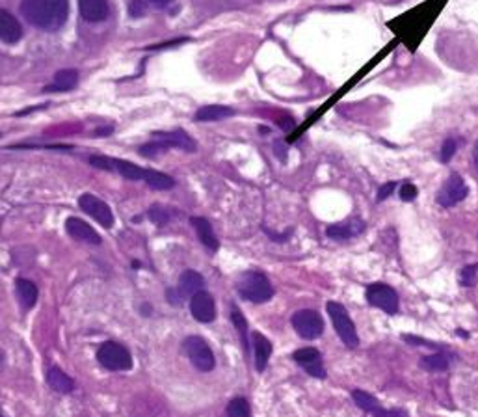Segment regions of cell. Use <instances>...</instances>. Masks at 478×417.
<instances>
[{
  "instance_id": "cell-1",
  "label": "cell",
  "mask_w": 478,
  "mask_h": 417,
  "mask_svg": "<svg viewBox=\"0 0 478 417\" xmlns=\"http://www.w3.org/2000/svg\"><path fill=\"white\" fill-rule=\"evenodd\" d=\"M20 13L40 30L56 32L66 25L69 0H23Z\"/></svg>"
},
{
  "instance_id": "cell-2",
  "label": "cell",
  "mask_w": 478,
  "mask_h": 417,
  "mask_svg": "<svg viewBox=\"0 0 478 417\" xmlns=\"http://www.w3.org/2000/svg\"><path fill=\"white\" fill-rule=\"evenodd\" d=\"M237 290L244 300L253 302V304H265L274 296V287L259 270H248L240 276L237 281Z\"/></svg>"
},
{
  "instance_id": "cell-3",
  "label": "cell",
  "mask_w": 478,
  "mask_h": 417,
  "mask_svg": "<svg viewBox=\"0 0 478 417\" xmlns=\"http://www.w3.org/2000/svg\"><path fill=\"white\" fill-rule=\"evenodd\" d=\"M169 148H179L183 151H196V142L181 129L172 131V133H155L153 142L142 146L140 153L143 157H155V155L166 151Z\"/></svg>"
},
{
  "instance_id": "cell-4",
  "label": "cell",
  "mask_w": 478,
  "mask_h": 417,
  "mask_svg": "<svg viewBox=\"0 0 478 417\" xmlns=\"http://www.w3.org/2000/svg\"><path fill=\"white\" fill-rule=\"evenodd\" d=\"M328 310V315L331 317V322H333V328H335L337 336L341 337V341L345 343L348 348H356L359 345V337H357L356 324L352 322L348 311L342 304L339 302H328L325 305Z\"/></svg>"
},
{
  "instance_id": "cell-5",
  "label": "cell",
  "mask_w": 478,
  "mask_h": 417,
  "mask_svg": "<svg viewBox=\"0 0 478 417\" xmlns=\"http://www.w3.org/2000/svg\"><path fill=\"white\" fill-rule=\"evenodd\" d=\"M183 351L184 354H186V358L190 360V363H192L198 371L210 372L214 367H216L213 348H210L209 343L205 341L203 337L189 336L183 343Z\"/></svg>"
},
{
  "instance_id": "cell-6",
  "label": "cell",
  "mask_w": 478,
  "mask_h": 417,
  "mask_svg": "<svg viewBox=\"0 0 478 417\" xmlns=\"http://www.w3.org/2000/svg\"><path fill=\"white\" fill-rule=\"evenodd\" d=\"M97 361L108 371H129L133 367L131 352L116 341H107L99 346Z\"/></svg>"
},
{
  "instance_id": "cell-7",
  "label": "cell",
  "mask_w": 478,
  "mask_h": 417,
  "mask_svg": "<svg viewBox=\"0 0 478 417\" xmlns=\"http://www.w3.org/2000/svg\"><path fill=\"white\" fill-rule=\"evenodd\" d=\"M292 328L296 330V334L301 337V339H307V341H313V339H318L324 331V321L318 311L315 310H301L296 311L292 315Z\"/></svg>"
},
{
  "instance_id": "cell-8",
  "label": "cell",
  "mask_w": 478,
  "mask_h": 417,
  "mask_svg": "<svg viewBox=\"0 0 478 417\" xmlns=\"http://www.w3.org/2000/svg\"><path fill=\"white\" fill-rule=\"evenodd\" d=\"M366 302L374 307H380L382 311L395 315L398 313V295L397 290L386 283H372L366 287Z\"/></svg>"
},
{
  "instance_id": "cell-9",
  "label": "cell",
  "mask_w": 478,
  "mask_h": 417,
  "mask_svg": "<svg viewBox=\"0 0 478 417\" xmlns=\"http://www.w3.org/2000/svg\"><path fill=\"white\" fill-rule=\"evenodd\" d=\"M78 205H80V208L88 216H92L102 228L110 229L114 225L112 208L108 207L101 198H97L93 194H82L80 198H78Z\"/></svg>"
},
{
  "instance_id": "cell-10",
  "label": "cell",
  "mask_w": 478,
  "mask_h": 417,
  "mask_svg": "<svg viewBox=\"0 0 478 417\" xmlns=\"http://www.w3.org/2000/svg\"><path fill=\"white\" fill-rule=\"evenodd\" d=\"M467 192L469 189L465 181L460 177L458 173H450V177L445 181V184L438 192V204L441 207H454V205L465 199Z\"/></svg>"
},
{
  "instance_id": "cell-11",
  "label": "cell",
  "mask_w": 478,
  "mask_h": 417,
  "mask_svg": "<svg viewBox=\"0 0 478 417\" xmlns=\"http://www.w3.org/2000/svg\"><path fill=\"white\" fill-rule=\"evenodd\" d=\"M294 361L304 369V371L313 378H325L324 361H322V354L313 346H306V348H298L292 354Z\"/></svg>"
},
{
  "instance_id": "cell-12",
  "label": "cell",
  "mask_w": 478,
  "mask_h": 417,
  "mask_svg": "<svg viewBox=\"0 0 478 417\" xmlns=\"http://www.w3.org/2000/svg\"><path fill=\"white\" fill-rule=\"evenodd\" d=\"M352 399H354L357 406L362 408L363 412L371 413L374 417H410L404 410H386L376 397H372L371 393L363 392V389H354Z\"/></svg>"
},
{
  "instance_id": "cell-13",
  "label": "cell",
  "mask_w": 478,
  "mask_h": 417,
  "mask_svg": "<svg viewBox=\"0 0 478 417\" xmlns=\"http://www.w3.org/2000/svg\"><path fill=\"white\" fill-rule=\"evenodd\" d=\"M190 313L198 322H213L216 319V304L207 290H199L190 298Z\"/></svg>"
},
{
  "instance_id": "cell-14",
  "label": "cell",
  "mask_w": 478,
  "mask_h": 417,
  "mask_svg": "<svg viewBox=\"0 0 478 417\" xmlns=\"http://www.w3.org/2000/svg\"><path fill=\"white\" fill-rule=\"evenodd\" d=\"M66 231L75 240H80V242H86V245H101V237H99L95 229L90 224H86L84 220L77 218V216H71V218L66 220Z\"/></svg>"
},
{
  "instance_id": "cell-15",
  "label": "cell",
  "mask_w": 478,
  "mask_h": 417,
  "mask_svg": "<svg viewBox=\"0 0 478 417\" xmlns=\"http://www.w3.org/2000/svg\"><path fill=\"white\" fill-rule=\"evenodd\" d=\"M365 229V222L359 218H350L341 224H333L325 229V235L333 240H348L352 237H357L359 233H363Z\"/></svg>"
},
{
  "instance_id": "cell-16",
  "label": "cell",
  "mask_w": 478,
  "mask_h": 417,
  "mask_svg": "<svg viewBox=\"0 0 478 417\" xmlns=\"http://www.w3.org/2000/svg\"><path fill=\"white\" fill-rule=\"evenodd\" d=\"M205 280L203 276L196 272V270H184L183 274L179 276V285L177 290L181 293L183 298H192L193 295H198L199 290H203Z\"/></svg>"
},
{
  "instance_id": "cell-17",
  "label": "cell",
  "mask_w": 478,
  "mask_h": 417,
  "mask_svg": "<svg viewBox=\"0 0 478 417\" xmlns=\"http://www.w3.org/2000/svg\"><path fill=\"white\" fill-rule=\"evenodd\" d=\"M23 36L19 20L11 16L10 11L0 10V40L4 43H17Z\"/></svg>"
},
{
  "instance_id": "cell-18",
  "label": "cell",
  "mask_w": 478,
  "mask_h": 417,
  "mask_svg": "<svg viewBox=\"0 0 478 417\" xmlns=\"http://www.w3.org/2000/svg\"><path fill=\"white\" fill-rule=\"evenodd\" d=\"M80 16L90 23H101L108 17L107 0H78Z\"/></svg>"
},
{
  "instance_id": "cell-19",
  "label": "cell",
  "mask_w": 478,
  "mask_h": 417,
  "mask_svg": "<svg viewBox=\"0 0 478 417\" xmlns=\"http://www.w3.org/2000/svg\"><path fill=\"white\" fill-rule=\"evenodd\" d=\"M251 341H253L255 369L263 372L266 369V365H268L270 356H272V343L263 334H259V331H255L253 336H251Z\"/></svg>"
},
{
  "instance_id": "cell-20",
  "label": "cell",
  "mask_w": 478,
  "mask_h": 417,
  "mask_svg": "<svg viewBox=\"0 0 478 417\" xmlns=\"http://www.w3.org/2000/svg\"><path fill=\"white\" fill-rule=\"evenodd\" d=\"M190 224L196 229L198 239L203 242L205 248L213 249V252H216V249L220 248V240L216 239V235H214L213 225H210L209 220L201 218V216H192V218H190Z\"/></svg>"
},
{
  "instance_id": "cell-21",
  "label": "cell",
  "mask_w": 478,
  "mask_h": 417,
  "mask_svg": "<svg viewBox=\"0 0 478 417\" xmlns=\"http://www.w3.org/2000/svg\"><path fill=\"white\" fill-rule=\"evenodd\" d=\"M47 384H49V387H51L52 392L60 393V395L71 393L73 387H75L73 378L67 377L60 367H51V369L47 371Z\"/></svg>"
},
{
  "instance_id": "cell-22",
  "label": "cell",
  "mask_w": 478,
  "mask_h": 417,
  "mask_svg": "<svg viewBox=\"0 0 478 417\" xmlns=\"http://www.w3.org/2000/svg\"><path fill=\"white\" fill-rule=\"evenodd\" d=\"M78 84V71L77 69H61L54 75L52 84L43 88V92H69Z\"/></svg>"
},
{
  "instance_id": "cell-23",
  "label": "cell",
  "mask_w": 478,
  "mask_h": 417,
  "mask_svg": "<svg viewBox=\"0 0 478 417\" xmlns=\"http://www.w3.org/2000/svg\"><path fill=\"white\" fill-rule=\"evenodd\" d=\"M16 293L19 298V304L23 305V310H32L37 302V287L36 283H32L30 280L19 278L16 281Z\"/></svg>"
},
{
  "instance_id": "cell-24",
  "label": "cell",
  "mask_w": 478,
  "mask_h": 417,
  "mask_svg": "<svg viewBox=\"0 0 478 417\" xmlns=\"http://www.w3.org/2000/svg\"><path fill=\"white\" fill-rule=\"evenodd\" d=\"M234 114L233 108L222 107V105H210V107L199 108L196 112V122H218V119H225Z\"/></svg>"
},
{
  "instance_id": "cell-25",
  "label": "cell",
  "mask_w": 478,
  "mask_h": 417,
  "mask_svg": "<svg viewBox=\"0 0 478 417\" xmlns=\"http://www.w3.org/2000/svg\"><path fill=\"white\" fill-rule=\"evenodd\" d=\"M448 365H450V356H447V354H432V356H426L422 358L421 360V367L424 369V371H430V372H441V371H447Z\"/></svg>"
},
{
  "instance_id": "cell-26",
  "label": "cell",
  "mask_w": 478,
  "mask_h": 417,
  "mask_svg": "<svg viewBox=\"0 0 478 417\" xmlns=\"http://www.w3.org/2000/svg\"><path fill=\"white\" fill-rule=\"evenodd\" d=\"M145 184H148L149 189H153V190H169L175 187V181H173V177L166 175V173L149 170L148 179H145Z\"/></svg>"
},
{
  "instance_id": "cell-27",
  "label": "cell",
  "mask_w": 478,
  "mask_h": 417,
  "mask_svg": "<svg viewBox=\"0 0 478 417\" xmlns=\"http://www.w3.org/2000/svg\"><path fill=\"white\" fill-rule=\"evenodd\" d=\"M227 417H251V413H249V402L244 397H234L227 404Z\"/></svg>"
},
{
  "instance_id": "cell-28",
  "label": "cell",
  "mask_w": 478,
  "mask_h": 417,
  "mask_svg": "<svg viewBox=\"0 0 478 417\" xmlns=\"http://www.w3.org/2000/svg\"><path fill=\"white\" fill-rule=\"evenodd\" d=\"M231 319H233L234 326H237V330H239V336L242 339V346H244V351L249 348V341H248V322H246L244 315L240 313L237 307H233V313H231Z\"/></svg>"
},
{
  "instance_id": "cell-29",
  "label": "cell",
  "mask_w": 478,
  "mask_h": 417,
  "mask_svg": "<svg viewBox=\"0 0 478 417\" xmlns=\"http://www.w3.org/2000/svg\"><path fill=\"white\" fill-rule=\"evenodd\" d=\"M458 281L463 285V287H473V285L478 281V265H477V263H474V265L463 266L462 272H460Z\"/></svg>"
},
{
  "instance_id": "cell-30",
  "label": "cell",
  "mask_w": 478,
  "mask_h": 417,
  "mask_svg": "<svg viewBox=\"0 0 478 417\" xmlns=\"http://www.w3.org/2000/svg\"><path fill=\"white\" fill-rule=\"evenodd\" d=\"M148 214L151 222H155L157 225H166L172 220V213L166 207H160V205H155V207L149 208Z\"/></svg>"
},
{
  "instance_id": "cell-31",
  "label": "cell",
  "mask_w": 478,
  "mask_h": 417,
  "mask_svg": "<svg viewBox=\"0 0 478 417\" xmlns=\"http://www.w3.org/2000/svg\"><path fill=\"white\" fill-rule=\"evenodd\" d=\"M456 149H458L456 140H454V138H447V140L443 142V148H441V163H448V160L454 157Z\"/></svg>"
},
{
  "instance_id": "cell-32",
  "label": "cell",
  "mask_w": 478,
  "mask_h": 417,
  "mask_svg": "<svg viewBox=\"0 0 478 417\" xmlns=\"http://www.w3.org/2000/svg\"><path fill=\"white\" fill-rule=\"evenodd\" d=\"M417 187L412 183H404L400 187V199H404V201H412V199L417 198Z\"/></svg>"
},
{
  "instance_id": "cell-33",
  "label": "cell",
  "mask_w": 478,
  "mask_h": 417,
  "mask_svg": "<svg viewBox=\"0 0 478 417\" xmlns=\"http://www.w3.org/2000/svg\"><path fill=\"white\" fill-rule=\"evenodd\" d=\"M395 189H397V183H395V181H391V183L383 184L382 189H380V192H378V201H383V199L389 198V196H391L393 190H395Z\"/></svg>"
},
{
  "instance_id": "cell-34",
  "label": "cell",
  "mask_w": 478,
  "mask_h": 417,
  "mask_svg": "<svg viewBox=\"0 0 478 417\" xmlns=\"http://www.w3.org/2000/svg\"><path fill=\"white\" fill-rule=\"evenodd\" d=\"M166 298H168V300L172 302L173 305H179V302H181V298H183V296H181V293H179V290L169 289V290H166Z\"/></svg>"
},
{
  "instance_id": "cell-35",
  "label": "cell",
  "mask_w": 478,
  "mask_h": 417,
  "mask_svg": "<svg viewBox=\"0 0 478 417\" xmlns=\"http://www.w3.org/2000/svg\"><path fill=\"white\" fill-rule=\"evenodd\" d=\"M140 4H148V6H157V8H162V6H168L172 0H136Z\"/></svg>"
},
{
  "instance_id": "cell-36",
  "label": "cell",
  "mask_w": 478,
  "mask_h": 417,
  "mask_svg": "<svg viewBox=\"0 0 478 417\" xmlns=\"http://www.w3.org/2000/svg\"><path fill=\"white\" fill-rule=\"evenodd\" d=\"M473 163H474V168H477V172H478V142L474 143V149H473Z\"/></svg>"
},
{
  "instance_id": "cell-37",
  "label": "cell",
  "mask_w": 478,
  "mask_h": 417,
  "mask_svg": "<svg viewBox=\"0 0 478 417\" xmlns=\"http://www.w3.org/2000/svg\"><path fill=\"white\" fill-rule=\"evenodd\" d=\"M2 417H4V416H2Z\"/></svg>"
}]
</instances>
